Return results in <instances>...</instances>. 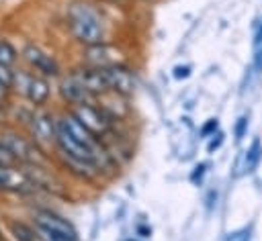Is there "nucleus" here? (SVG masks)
Returning a JSON list of instances; mask_svg holds the SVG:
<instances>
[{"mask_svg": "<svg viewBox=\"0 0 262 241\" xmlns=\"http://www.w3.org/2000/svg\"><path fill=\"white\" fill-rule=\"evenodd\" d=\"M66 25L76 43L92 47L106 43V25L98 8L88 0H74L66 10Z\"/></svg>", "mask_w": 262, "mask_h": 241, "instance_id": "f257e3e1", "label": "nucleus"}, {"mask_svg": "<svg viewBox=\"0 0 262 241\" xmlns=\"http://www.w3.org/2000/svg\"><path fill=\"white\" fill-rule=\"evenodd\" d=\"M92 135H96L102 143H104V139L115 131V120L111 118V114L100 106V104H96V100L94 102H86V104H76V106H72V110H70Z\"/></svg>", "mask_w": 262, "mask_h": 241, "instance_id": "f03ea898", "label": "nucleus"}, {"mask_svg": "<svg viewBox=\"0 0 262 241\" xmlns=\"http://www.w3.org/2000/svg\"><path fill=\"white\" fill-rule=\"evenodd\" d=\"M0 143L12 153L16 163L43 165V151H41V147L33 139L20 135L18 131H12V129L0 131Z\"/></svg>", "mask_w": 262, "mask_h": 241, "instance_id": "7ed1b4c3", "label": "nucleus"}, {"mask_svg": "<svg viewBox=\"0 0 262 241\" xmlns=\"http://www.w3.org/2000/svg\"><path fill=\"white\" fill-rule=\"evenodd\" d=\"M12 90L18 92L20 96H25L37 108H41L51 96V88H49L47 78L39 76V74H33V71H27V69H18L14 74Z\"/></svg>", "mask_w": 262, "mask_h": 241, "instance_id": "20e7f679", "label": "nucleus"}, {"mask_svg": "<svg viewBox=\"0 0 262 241\" xmlns=\"http://www.w3.org/2000/svg\"><path fill=\"white\" fill-rule=\"evenodd\" d=\"M27 127H29V135L31 139L43 149L47 145H55L57 139V118H53L51 112L37 108L29 114L27 118Z\"/></svg>", "mask_w": 262, "mask_h": 241, "instance_id": "39448f33", "label": "nucleus"}, {"mask_svg": "<svg viewBox=\"0 0 262 241\" xmlns=\"http://www.w3.org/2000/svg\"><path fill=\"white\" fill-rule=\"evenodd\" d=\"M35 188H37V182L33 180L29 170H23L18 165H0V190L2 192L29 194Z\"/></svg>", "mask_w": 262, "mask_h": 241, "instance_id": "423d86ee", "label": "nucleus"}, {"mask_svg": "<svg viewBox=\"0 0 262 241\" xmlns=\"http://www.w3.org/2000/svg\"><path fill=\"white\" fill-rule=\"evenodd\" d=\"M23 59L29 63L31 69H35V74L45 76V78H55L59 74V63L53 55H49L45 49H41L35 43H27L20 51Z\"/></svg>", "mask_w": 262, "mask_h": 241, "instance_id": "0eeeda50", "label": "nucleus"}, {"mask_svg": "<svg viewBox=\"0 0 262 241\" xmlns=\"http://www.w3.org/2000/svg\"><path fill=\"white\" fill-rule=\"evenodd\" d=\"M102 69H104L111 94L121 96V98L133 96V92L137 88V82H135V76L129 67H125L123 63H117V65H108V67H102Z\"/></svg>", "mask_w": 262, "mask_h": 241, "instance_id": "6e6552de", "label": "nucleus"}, {"mask_svg": "<svg viewBox=\"0 0 262 241\" xmlns=\"http://www.w3.org/2000/svg\"><path fill=\"white\" fill-rule=\"evenodd\" d=\"M59 94H61V98H63L68 104H72V106H76V104H86V102H94V100H96V98L86 90V86L82 84V80H80V76H78L76 69L70 71V74L61 80V84H59Z\"/></svg>", "mask_w": 262, "mask_h": 241, "instance_id": "1a4fd4ad", "label": "nucleus"}, {"mask_svg": "<svg viewBox=\"0 0 262 241\" xmlns=\"http://www.w3.org/2000/svg\"><path fill=\"white\" fill-rule=\"evenodd\" d=\"M82 59H84V65H90V67H108V65L121 63V51L106 43H100V45L84 47Z\"/></svg>", "mask_w": 262, "mask_h": 241, "instance_id": "9d476101", "label": "nucleus"}, {"mask_svg": "<svg viewBox=\"0 0 262 241\" xmlns=\"http://www.w3.org/2000/svg\"><path fill=\"white\" fill-rule=\"evenodd\" d=\"M82 84L86 86V90L98 100L108 92V84H106V76H104V69L102 67H90V65H84V67H78L76 69Z\"/></svg>", "mask_w": 262, "mask_h": 241, "instance_id": "9b49d317", "label": "nucleus"}, {"mask_svg": "<svg viewBox=\"0 0 262 241\" xmlns=\"http://www.w3.org/2000/svg\"><path fill=\"white\" fill-rule=\"evenodd\" d=\"M35 227H43V229H51V231H59V233L76 237L74 225L68 219H63L61 214H57L53 210H47V208H41V210L35 212Z\"/></svg>", "mask_w": 262, "mask_h": 241, "instance_id": "f8f14e48", "label": "nucleus"}, {"mask_svg": "<svg viewBox=\"0 0 262 241\" xmlns=\"http://www.w3.org/2000/svg\"><path fill=\"white\" fill-rule=\"evenodd\" d=\"M260 159H262V143H260V139H254V141L250 143V147L246 149L244 159H242V170H244V174H252V172L258 167Z\"/></svg>", "mask_w": 262, "mask_h": 241, "instance_id": "ddd939ff", "label": "nucleus"}, {"mask_svg": "<svg viewBox=\"0 0 262 241\" xmlns=\"http://www.w3.org/2000/svg\"><path fill=\"white\" fill-rule=\"evenodd\" d=\"M10 233H12L14 241H39L37 229L29 227L23 221H10Z\"/></svg>", "mask_w": 262, "mask_h": 241, "instance_id": "4468645a", "label": "nucleus"}, {"mask_svg": "<svg viewBox=\"0 0 262 241\" xmlns=\"http://www.w3.org/2000/svg\"><path fill=\"white\" fill-rule=\"evenodd\" d=\"M16 59H18V51H16V47H14L8 39L0 37V63L12 67V65L16 63Z\"/></svg>", "mask_w": 262, "mask_h": 241, "instance_id": "2eb2a0df", "label": "nucleus"}, {"mask_svg": "<svg viewBox=\"0 0 262 241\" xmlns=\"http://www.w3.org/2000/svg\"><path fill=\"white\" fill-rule=\"evenodd\" d=\"M35 229H37V235L41 241H78V237H74V235H66V233L43 229V227H35Z\"/></svg>", "mask_w": 262, "mask_h": 241, "instance_id": "dca6fc26", "label": "nucleus"}, {"mask_svg": "<svg viewBox=\"0 0 262 241\" xmlns=\"http://www.w3.org/2000/svg\"><path fill=\"white\" fill-rule=\"evenodd\" d=\"M248 127H250V114L244 112V114H239V116L235 118V123H233V139H235V141H242V139L248 135Z\"/></svg>", "mask_w": 262, "mask_h": 241, "instance_id": "f3484780", "label": "nucleus"}, {"mask_svg": "<svg viewBox=\"0 0 262 241\" xmlns=\"http://www.w3.org/2000/svg\"><path fill=\"white\" fill-rule=\"evenodd\" d=\"M223 241H252V227H237V229H231Z\"/></svg>", "mask_w": 262, "mask_h": 241, "instance_id": "a211bd4d", "label": "nucleus"}, {"mask_svg": "<svg viewBox=\"0 0 262 241\" xmlns=\"http://www.w3.org/2000/svg\"><path fill=\"white\" fill-rule=\"evenodd\" d=\"M217 131H219V120H217V118H209V120L201 127V137H203V139H209V137H213Z\"/></svg>", "mask_w": 262, "mask_h": 241, "instance_id": "6ab92c4d", "label": "nucleus"}, {"mask_svg": "<svg viewBox=\"0 0 262 241\" xmlns=\"http://www.w3.org/2000/svg\"><path fill=\"white\" fill-rule=\"evenodd\" d=\"M14 74H16V71H14L12 67L0 63V82H2L4 86H8L10 90H12V84H14Z\"/></svg>", "mask_w": 262, "mask_h": 241, "instance_id": "aec40b11", "label": "nucleus"}, {"mask_svg": "<svg viewBox=\"0 0 262 241\" xmlns=\"http://www.w3.org/2000/svg\"><path fill=\"white\" fill-rule=\"evenodd\" d=\"M223 141H225V135H223V131H217L213 137H209V141H207V151H209V153L217 151V149L223 145Z\"/></svg>", "mask_w": 262, "mask_h": 241, "instance_id": "412c9836", "label": "nucleus"}, {"mask_svg": "<svg viewBox=\"0 0 262 241\" xmlns=\"http://www.w3.org/2000/svg\"><path fill=\"white\" fill-rule=\"evenodd\" d=\"M207 167H209V163H205V161L196 163L194 170H192V174H190V182H192V184H199V182L203 180V176L207 174Z\"/></svg>", "mask_w": 262, "mask_h": 241, "instance_id": "4be33fe9", "label": "nucleus"}, {"mask_svg": "<svg viewBox=\"0 0 262 241\" xmlns=\"http://www.w3.org/2000/svg\"><path fill=\"white\" fill-rule=\"evenodd\" d=\"M0 165H18L16 159L12 157V153L0 143Z\"/></svg>", "mask_w": 262, "mask_h": 241, "instance_id": "5701e85b", "label": "nucleus"}, {"mask_svg": "<svg viewBox=\"0 0 262 241\" xmlns=\"http://www.w3.org/2000/svg\"><path fill=\"white\" fill-rule=\"evenodd\" d=\"M252 69L260 76L262 74V47L254 49V57H252Z\"/></svg>", "mask_w": 262, "mask_h": 241, "instance_id": "b1692460", "label": "nucleus"}, {"mask_svg": "<svg viewBox=\"0 0 262 241\" xmlns=\"http://www.w3.org/2000/svg\"><path fill=\"white\" fill-rule=\"evenodd\" d=\"M172 76H174L176 80L188 78V76H190V65H176V67L172 69Z\"/></svg>", "mask_w": 262, "mask_h": 241, "instance_id": "393cba45", "label": "nucleus"}, {"mask_svg": "<svg viewBox=\"0 0 262 241\" xmlns=\"http://www.w3.org/2000/svg\"><path fill=\"white\" fill-rule=\"evenodd\" d=\"M256 47H262V18H260V22H258V27L254 31V49Z\"/></svg>", "mask_w": 262, "mask_h": 241, "instance_id": "a878e982", "label": "nucleus"}, {"mask_svg": "<svg viewBox=\"0 0 262 241\" xmlns=\"http://www.w3.org/2000/svg\"><path fill=\"white\" fill-rule=\"evenodd\" d=\"M8 96H10V88H8V86H4V84L0 82V102H2V104H6Z\"/></svg>", "mask_w": 262, "mask_h": 241, "instance_id": "bb28decb", "label": "nucleus"}, {"mask_svg": "<svg viewBox=\"0 0 262 241\" xmlns=\"http://www.w3.org/2000/svg\"><path fill=\"white\" fill-rule=\"evenodd\" d=\"M6 120V108H4V104L0 102V125Z\"/></svg>", "mask_w": 262, "mask_h": 241, "instance_id": "cd10ccee", "label": "nucleus"}, {"mask_svg": "<svg viewBox=\"0 0 262 241\" xmlns=\"http://www.w3.org/2000/svg\"><path fill=\"white\" fill-rule=\"evenodd\" d=\"M123 241H137V239H133V237H129V239H123Z\"/></svg>", "mask_w": 262, "mask_h": 241, "instance_id": "c85d7f7f", "label": "nucleus"}, {"mask_svg": "<svg viewBox=\"0 0 262 241\" xmlns=\"http://www.w3.org/2000/svg\"><path fill=\"white\" fill-rule=\"evenodd\" d=\"M0 241H2V229H0Z\"/></svg>", "mask_w": 262, "mask_h": 241, "instance_id": "c756f323", "label": "nucleus"}, {"mask_svg": "<svg viewBox=\"0 0 262 241\" xmlns=\"http://www.w3.org/2000/svg\"><path fill=\"white\" fill-rule=\"evenodd\" d=\"M141 2H149V0H141Z\"/></svg>", "mask_w": 262, "mask_h": 241, "instance_id": "7c9ffc66", "label": "nucleus"}]
</instances>
